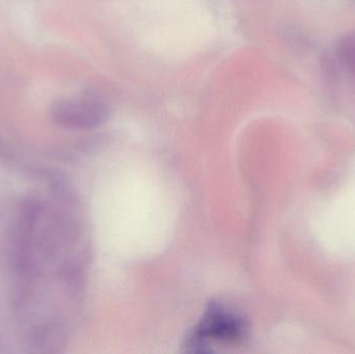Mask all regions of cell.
Here are the masks:
<instances>
[{
    "mask_svg": "<svg viewBox=\"0 0 355 354\" xmlns=\"http://www.w3.org/2000/svg\"><path fill=\"white\" fill-rule=\"evenodd\" d=\"M54 124L70 130H89L104 124L110 106L99 95L87 94L77 98L56 100L50 108Z\"/></svg>",
    "mask_w": 355,
    "mask_h": 354,
    "instance_id": "obj_2",
    "label": "cell"
},
{
    "mask_svg": "<svg viewBox=\"0 0 355 354\" xmlns=\"http://www.w3.org/2000/svg\"><path fill=\"white\" fill-rule=\"evenodd\" d=\"M248 334V322L241 316L212 303L186 339L185 347L189 353H209L216 344L242 342Z\"/></svg>",
    "mask_w": 355,
    "mask_h": 354,
    "instance_id": "obj_1",
    "label": "cell"
},
{
    "mask_svg": "<svg viewBox=\"0 0 355 354\" xmlns=\"http://www.w3.org/2000/svg\"><path fill=\"white\" fill-rule=\"evenodd\" d=\"M338 52L342 62L355 72V35H347L342 39Z\"/></svg>",
    "mask_w": 355,
    "mask_h": 354,
    "instance_id": "obj_3",
    "label": "cell"
}]
</instances>
